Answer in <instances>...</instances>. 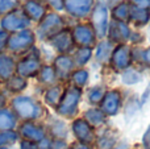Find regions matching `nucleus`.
Returning <instances> with one entry per match:
<instances>
[{
  "instance_id": "f257e3e1",
  "label": "nucleus",
  "mask_w": 150,
  "mask_h": 149,
  "mask_svg": "<svg viewBox=\"0 0 150 149\" xmlns=\"http://www.w3.org/2000/svg\"><path fill=\"white\" fill-rule=\"evenodd\" d=\"M29 23H30V20L26 17L25 13L17 9L4 15V17L0 20V25H1L3 31H5V32L24 31L29 25Z\"/></svg>"
},
{
  "instance_id": "f03ea898",
  "label": "nucleus",
  "mask_w": 150,
  "mask_h": 149,
  "mask_svg": "<svg viewBox=\"0 0 150 149\" xmlns=\"http://www.w3.org/2000/svg\"><path fill=\"white\" fill-rule=\"evenodd\" d=\"M34 42V34L29 29H24V31L16 32L15 34L9 36L7 42V46L9 48L12 52H21L28 48H30Z\"/></svg>"
},
{
  "instance_id": "7ed1b4c3",
  "label": "nucleus",
  "mask_w": 150,
  "mask_h": 149,
  "mask_svg": "<svg viewBox=\"0 0 150 149\" xmlns=\"http://www.w3.org/2000/svg\"><path fill=\"white\" fill-rule=\"evenodd\" d=\"M92 26L95 29L96 34L100 37L105 36V32L108 29V11L103 3L96 4L92 13Z\"/></svg>"
},
{
  "instance_id": "20e7f679",
  "label": "nucleus",
  "mask_w": 150,
  "mask_h": 149,
  "mask_svg": "<svg viewBox=\"0 0 150 149\" xmlns=\"http://www.w3.org/2000/svg\"><path fill=\"white\" fill-rule=\"evenodd\" d=\"M80 98V91L78 89H70L65 94L63 99L61 100L59 106H58V112L61 115H66V116H71L76 110L78 102Z\"/></svg>"
},
{
  "instance_id": "39448f33",
  "label": "nucleus",
  "mask_w": 150,
  "mask_h": 149,
  "mask_svg": "<svg viewBox=\"0 0 150 149\" xmlns=\"http://www.w3.org/2000/svg\"><path fill=\"white\" fill-rule=\"evenodd\" d=\"M13 108L16 112L24 119H32L38 115V107L33 103V100L25 96H18L13 100Z\"/></svg>"
},
{
  "instance_id": "423d86ee",
  "label": "nucleus",
  "mask_w": 150,
  "mask_h": 149,
  "mask_svg": "<svg viewBox=\"0 0 150 149\" xmlns=\"http://www.w3.org/2000/svg\"><path fill=\"white\" fill-rule=\"evenodd\" d=\"M62 29V20L58 15H47L40 25V34L42 37H50L59 33Z\"/></svg>"
},
{
  "instance_id": "0eeeda50",
  "label": "nucleus",
  "mask_w": 150,
  "mask_h": 149,
  "mask_svg": "<svg viewBox=\"0 0 150 149\" xmlns=\"http://www.w3.org/2000/svg\"><path fill=\"white\" fill-rule=\"evenodd\" d=\"M66 9L74 16H84L90 12L92 0H65Z\"/></svg>"
},
{
  "instance_id": "6e6552de",
  "label": "nucleus",
  "mask_w": 150,
  "mask_h": 149,
  "mask_svg": "<svg viewBox=\"0 0 150 149\" xmlns=\"http://www.w3.org/2000/svg\"><path fill=\"white\" fill-rule=\"evenodd\" d=\"M24 13L29 20H41L45 15V8L37 0H26L24 4Z\"/></svg>"
},
{
  "instance_id": "1a4fd4ad",
  "label": "nucleus",
  "mask_w": 150,
  "mask_h": 149,
  "mask_svg": "<svg viewBox=\"0 0 150 149\" xmlns=\"http://www.w3.org/2000/svg\"><path fill=\"white\" fill-rule=\"evenodd\" d=\"M112 63L116 69H125L130 63V52L127 46H119L112 54Z\"/></svg>"
},
{
  "instance_id": "9d476101",
  "label": "nucleus",
  "mask_w": 150,
  "mask_h": 149,
  "mask_svg": "<svg viewBox=\"0 0 150 149\" xmlns=\"http://www.w3.org/2000/svg\"><path fill=\"white\" fill-rule=\"evenodd\" d=\"M120 106V95L117 91H111L104 96L101 103V110L108 115H115Z\"/></svg>"
},
{
  "instance_id": "9b49d317",
  "label": "nucleus",
  "mask_w": 150,
  "mask_h": 149,
  "mask_svg": "<svg viewBox=\"0 0 150 149\" xmlns=\"http://www.w3.org/2000/svg\"><path fill=\"white\" fill-rule=\"evenodd\" d=\"M93 32L90 26H84L80 25L76 26L74 31V40L78 42L79 45H83V46H87V45H91L93 42Z\"/></svg>"
},
{
  "instance_id": "f8f14e48",
  "label": "nucleus",
  "mask_w": 150,
  "mask_h": 149,
  "mask_svg": "<svg viewBox=\"0 0 150 149\" xmlns=\"http://www.w3.org/2000/svg\"><path fill=\"white\" fill-rule=\"evenodd\" d=\"M73 129L76 135V137L80 140L82 143H90L92 141V131H91L90 126H88L87 121L84 120H76L73 126Z\"/></svg>"
},
{
  "instance_id": "ddd939ff",
  "label": "nucleus",
  "mask_w": 150,
  "mask_h": 149,
  "mask_svg": "<svg viewBox=\"0 0 150 149\" xmlns=\"http://www.w3.org/2000/svg\"><path fill=\"white\" fill-rule=\"evenodd\" d=\"M40 62L36 58H26L17 65V73L20 77H30L38 71Z\"/></svg>"
},
{
  "instance_id": "4468645a",
  "label": "nucleus",
  "mask_w": 150,
  "mask_h": 149,
  "mask_svg": "<svg viewBox=\"0 0 150 149\" xmlns=\"http://www.w3.org/2000/svg\"><path fill=\"white\" fill-rule=\"evenodd\" d=\"M53 45L57 48L59 52H66L71 48L73 45V40H71V36L69 32L63 31V32H59L54 36V38L52 40Z\"/></svg>"
},
{
  "instance_id": "2eb2a0df",
  "label": "nucleus",
  "mask_w": 150,
  "mask_h": 149,
  "mask_svg": "<svg viewBox=\"0 0 150 149\" xmlns=\"http://www.w3.org/2000/svg\"><path fill=\"white\" fill-rule=\"evenodd\" d=\"M15 71V62L9 55L0 54V79H9Z\"/></svg>"
},
{
  "instance_id": "dca6fc26",
  "label": "nucleus",
  "mask_w": 150,
  "mask_h": 149,
  "mask_svg": "<svg viewBox=\"0 0 150 149\" xmlns=\"http://www.w3.org/2000/svg\"><path fill=\"white\" fill-rule=\"evenodd\" d=\"M111 37L115 41H124L129 37V28L124 23H111Z\"/></svg>"
},
{
  "instance_id": "f3484780",
  "label": "nucleus",
  "mask_w": 150,
  "mask_h": 149,
  "mask_svg": "<svg viewBox=\"0 0 150 149\" xmlns=\"http://www.w3.org/2000/svg\"><path fill=\"white\" fill-rule=\"evenodd\" d=\"M21 133H23L24 137L29 140H33V141H40V140L44 139V131L38 127L33 126V124H24L21 127Z\"/></svg>"
},
{
  "instance_id": "a211bd4d",
  "label": "nucleus",
  "mask_w": 150,
  "mask_h": 149,
  "mask_svg": "<svg viewBox=\"0 0 150 149\" xmlns=\"http://www.w3.org/2000/svg\"><path fill=\"white\" fill-rule=\"evenodd\" d=\"M129 16L130 20L134 21L136 24H146L149 21V12L146 9H142V8H138L136 5H132L129 7Z\"/></svg>"
},
{
  "instance_id": "6ab92c4d",
  "label": "nucleus",
  "mask_w": 150,
  "mask_h": 149,
  "mask_svg": "<svg viewBox=\"0 0 150 149\" xmlns=\"http://www.w3.org/2000/svg\"><path fill=\"white\" fill-rule=\"evenodd\" d=\"M15 127V116L8 110H0V131H11Z\"/></svg>"
},
{
  "instance_id": "aec40b11",
  "label": "nucleus",
  "mask_w": 150,
  "mask_h": 149,
  "mask_svg": "<svg viewBox=\"0 0 150 149\" xmlns=\"http://www.w3.org/2000/svg\"><path fill=\"white\" fill-rule=\"evenodd\" d=\"M55 66H57L58 73H59L61 75L65 77L66 74L73 69V61H71L69 57L62 55V57H58L57 60H55Z\"/></svg>"
},
{
  "instance_id": "412c9836",
  "label": "nucleus",
  "mask_w": 150,
  "mask_h": 149,
  "mask_svg": "<svg viewBox=\"0 0 150 149\" xmlns=\"http://www.w3.org/2000/svg\"><path fill=\"white\" fill-rule=\"evenodd\" d=\"M26 86V81L23 78V77H11L8 79V89L11 91H21L24 90Z\"/></svg>"
},
{
  "instance_id": "4be33fe9",
  "label": "nucleus",
  "mask_w": 150,
  "mask_h": 149,
  "mask_svg": "<svg viewBox=\"0 0 150 149\" xmlns=\"http://www.w3.org/2000/svg\"><path fill=\"white\" fill-rule=\"evenodd\" d=\"M18 0H0V15H7L17 8Z\"/></svg>"
},
{
  "instance_id": "5701e85b",
  "label": "nucleus",
  "mask_w": 150,
  "mask_h": 149,
  "mask_svg": "<svg viewBox=\"0 0 150 149\" xmlns=\"http://www.w3.org/2000/svg\"><path fill=\"white\" fill-rule=\"evenodd\" d=\"M17 140V135L12 131H0V147L13 144Z\"/></svg>"
},
{
  "instance_id": "b1692460",
  "label": "nucleus",
  "mask_w": 150,
  "mask_h": 149,
  "mask_svg": "<svg viewBox=\"0 0 150 149\" xmlns=\"http://www.w3.org/2000/svg\"><path fill=\"white\" fill-rule=\"evenodd\" d=\"M98 60L99 61H107L111 57V44L109 42H101L98 48Z\"/></svg>"
},
{
  "instance_id": "393cba45",
  "label": "nucleus",
  "mask_w": 150,
  "mask_h": 149,
  "mask_svg": "<svg viewBox=\"0 0 150 149\" xmlns=\"http://www.w3.org/2000/svg\"><path fill=\"white\" fill-rule=\"evenodd\" d=\"M45 98H46V102L49 103V104H52V106L58 104L59 98H61V89L59 87H53V89H50L49 91L46 92Z\"/></svg>"
},
{
  "instance_id": "a878e982",
  "label": "nucleus",
  "mask_w": 150,
  "mask_h": 149,
  "mask_svg": "<svg viewBox=\"0 0 150 149\" xmlns=\"http://www.w3.org/2000/svg\"><path fill=\"white\" fill-rule=\"evenodd\" d=\"M86 118L91 124H101L104 121V115L99 110H90L86 114Z\"/></svg>"
},
{
  "instance_id": "bb28decb",
  "label": "nucleus",
  "mask_w": 150,
  "mask_h": 149,
  "mask_svg": "<svg viewBox=\"0 0 150 149\" xmlns=\"http://www.w3.org/2000/svg\"><path fill=\"white\" fill-rule=\"evenodd\" d=\"M128 15H129V7H128L127 4H120L113 9L115 18H117V20H120V21L128 18Z\"/></svg>"
},
{
  "instance_id": "cd10ccee",
  "label": "nucleus",
  "mask_w": 150,
  "mask_h": 149,
  "mask_svg": "<svg viewBox=\"0 0 150 149\" xmlns=\"http://www.w3.org/2000/svg\"><path fill=\"white\" fill-rule=\"evenodd\" d=\"M115 137L109 133H105L100 140H99V149H111L115 145Z\"/></svg>"
},
{
  "instance_id": "c85d7f7f",
  "label": "nucleus",
  "mask_w": 150,
  "mask_h": 149,
  "mask_svg": "<svg viewBox=\"0 0 150 149\" xmlns=\"http://www.w3.org/2000/svg\"><path fill=\"white\" fill-rule=\"evenodd\" d=\"M90 57H91L90 48H82V49H79V52L76 53V62L79 63V65H83V63H86L90 60Z\"/></svg>"
},
{
  "instance_id": "c756f323",
  "label": "nucleus",
  "mask_w": 150,
  "mask_h": 149,
  "mask_svg": "<svg viewBox=\"0 0 150 149\" xmlns=\"http://www.w3.org/2000/svg\"><path fill=\"white\" fill-rule=\"evenodd\" d=\"M122 81L127 84H134L140 81V74H137L134 70H128L127 73L122 75Z\"/></svg>"
},
{
  "instance_id": "7c9ffc66",
  "label": "nucleus",
  "mask_w": 150,
  "mask_h": 149,
  "mask_svg": "<svg viewBox=\"0 0 150 149\" xmlns=\"http://www.w3.org/2000/svg\"><path fill=\"white\" fill-rule=\"evenodd\" d=\"M55 75H54V70H53L52 67H49V66H46V67L42 69L41 71V81L45 82V83H52L53 81H54Z\"/></svg>"
},
{
  "instance_id": "2f4dec72",
  "label": "nucleus",
  "mask_w": 150,
  "mask_h": 149,
  "mask_svg": "<svg viewBox=\"0 0 150 149\" xmlns=\"http://www.w3.org/2000/svg\"><path fill=\"white\" fill-rule=\"evenodd\" d=\"M74 82L78 84V86H83V84L87 82V78H88V74L87 71L84 70H80V71H76V73L74 74Z\"/></svg>"
},
{
  "instance_id": "473e14b6",
  "label": "nucleus",
  "mask_w": 150,
  "mask_h": 149,
  "mask_svg": "<svg viewBox=\"0 0 150 149\" xmlns=\"http://www.w3.org/2000/svg\"><path fill=\"white\" fill-rule=\"evenodd\" d=\"M103 98V91H101V89H93L92 91L90 92V100L93 103L99 102V100Z\"/></svg>"
},
{
  "instance_id": "72a5a7b5",
  "label": "nucleus",
  "mask_w": 150,
  "mask_h": 149,
  "mask_svg": "<svg viewBox=\"0 0 150 149\" xmlns=\"http://www.w3.org/2000/svg\"><path fill=\"white\" fill-rule=\"evenodd\" d=\"M8 38H9V34H8V32L5 31H0V50L4 49L5 46H7V42H8Z\"/></svg>"
},
{
  "instance_id": "f704fd0d",
  "label": "nucleus",
  "mask_w": 150,
  "mask_h": 149,
  "mask_svg": "<svg viewBox=\"0 0 150 149\" xmlns=\"http://www.w3.org/2000/svg\"><path fill=\"white\" fill-rule=\"evenodd\" d=\"M136 7L142 8V9H146V8L150 7V0H133Z\"/></svg>"
},
{
  "instance_id": "c9c22d12",
  "label": "nucleus",
  "mask_w": 150,
  "mask_h": 149,
  "mask_svg": "<svg viewBox=\"0 0 150 149\" xmlns=\"http://www.w3.org/2000/svg\"><path fill=\"white\" fill-rule=\"evenodd\" d=\"M50 147H52V144H50L49 140L42 139V140H40L38 145H37V149H50Z\"/></svg>"
},
{
  "instance_id": "e433bc0d",
  "label": "nucleus",
  "mask_w": 150,
  "mask_h": 149,
  "mask_svg": "<svg viewBox=\"0 0 150 149\" xmlns=\"http://www.w3.org/2000/svg\"><path fill=\"white\" fill-rule=\"evenodd\" d=\"M21 149H37V145L32 141H23L21 143Z\"/></svg>"
},
{
  "instance_id": "4c0bfd02",
  "label": "nucleus",
  "mask_w": 150,
  "mask_h": 149,
  "mask_svg": "<svg viewBox=\"0 0 150 149\" xmlns=\"http://www.w3.org/2000/svg\"><path fill=\"white\" fill-rule=\"evenodd\" d=\"M47 1H49L53 7L58 8V9H62V3H61V0H47Z\"/></svg>"
},
{
  "instance_id": "58836bf2",
  "label": "nucleus",
  "mask_w": 150,
  "mask_h": 149,
  "mask_svg": "<svg viewBox=\"0 0 150 149\" xmlns=\"http://www.w3.org/2000/svg\"><path fill=\"white\" fill-rule=\"evenodd\" d=\"M54 149H67V145H66L63 141H58V143H55Z\"/></svg>"
},
{
  "instance_id": "ea45409f",
  "label": "nucleus",
  "mask_w": 150,
  "mask_h": 149,
  "mask_svg": "<svg viewBox=\"0 0 150 149\" xmlns=\"http://www.w3.org/2000/svg\"><path fill=\"white\" fill-rule=\"evenodd\" d=\"M144 143H145V145H146V147L150 148V132H149V133H146L145 139H144Z\"/></svg>"
},
{
  "instance_id": "a19ab883",
  "label": "nucleus",
  "mask_w": 150,
  "mask_h": 149,
  "mask_svg": "<svg viewBox=\"0 0 150 149\" xmlns=\"http://www.w3.org/2000/svg\"><path fill=\"white\" fill-rule=\"evenodd\" d=\"M144 58H145V61L150 65V48L145 52V54H144Z\"/></svg>"
},
{
  "instance_id": "79ce46f5",
  "label": "nucleus",
  "mask_w": 150,
  "mask_h": 149,
  "mask_svg": "<svg viewBox=\"0 0 150 149\" xmlns=\"http://www.w3.org/2000/svg\"><path fill=\"white\" fill-rule=\"evenodd\" d=\"M4 103H5L4 96H3V95H0V107H3V106H4Z\"/></svg>"
},
{
  "instance_id": "37998d69",
  "label": "nucleus",
  "mask_w": 150,
  "mask_h": 149,
  "mask_svg": "<svg viewBox=\"0 0 150 149\" xmlns=\"http://www.w3.org/2000/svg\"><path fill=\"white\" fill-rule=\"evenodd\" d=\"M74 149H88L87 147H84V145H76Z\"/></svg>"
},
{
  "instance_id": "c03bdc74",
  "label": "nucleus",
  "mask_w": 150,
  "mask_h": 149,
  "mask_svg": "<svg viewBox=\"0 0 150 149\" xmlns=\"http://www.w3.org/2000/svg\"><path fill=\"white\" fill-rule=\"evenodd\" d=\"M0 149H7V148H0Z\"/></svg>"
}]
</instances>
